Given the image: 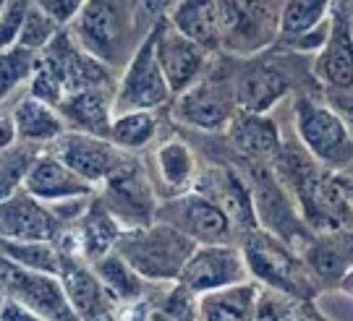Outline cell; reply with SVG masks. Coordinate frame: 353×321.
<instances>
[{
  "label": "cell",
  "instance_id": "1",
  "mask_svg": "<svg viewBox=\"0 0 353 321\" xmlns=\"http://www.w3.org/2000/svg\"><path fill=\"white\" fill-rule=\"evenodd\" d=\"M196 243L178 227L154 220L147 227L123 230L115 251L152 284H173L183 272Z\"/></svg>",
  "mask_w": 353,
  "mask_h": 321
},
{
  "label": "cell",
  "instance_id": "2",
  "mask_svg": "<svg viewBox=\"0 0 353 321\" xmlns=\"http://www.w3.org/2000/svg\"><path fill=\"white\" fill-rule=\"evenodd\" d=\"M293 125L301 149L322 167L345 173L353 162V131L338 107L316 102L309 94L293 99Z\"/></svg>",
  "mask_w": 353,
  "mask_h": 321
},
{
  "label": "cell",
  "instance_id": "3",
  "mask_svg": "<svg viewBox=\"0 0 353 321\" xmlns=\"http://www.w3.org/2000/svg\"><path fill=\"white\" fill-rule=\"evenodd\" d=\"M241 251H243L252 280H256L262 287L288 293L296 300L314 296L312 267H306L296 256V251L285 240H280L278 235L267 233L262 227L246 230L241 240Z\"/></svg>",
  "mask_w": 353,
  "mask_h": 321
},
{
  "label": "cell",
  "instance_id": "4",
  "mask_svg": "<svg viewBox=\"0 0 353 321\" xmlns=\"http://www.w3.org/2000/svg\"><path fill=\"white\" fill-rule=\"evenodd\" d=\"M220 50L252 58L280 37V0H217Z\"/></svg>",
  "mask_w": 353,
  "mask_h": 321
},
{
  "label": "cell",
  "instance_id": "5",
  "mask_svg": "<svg viewBox=\"0 0 353 321\" xmlns=\"http://www.w3.org/2000/svg\"><path fill=\"white\" fill-rule=\"evenodd\" d=\"M97 196L123 230L152 225L163 201L152 175L134 154H128V160L97 188Z\"/></svg>",
  "mask_w": 353,
  "mask_h": 321
},
{
  "label": "cell",
  "instance_id": "6",
  "mask_svg": "<svg viewBox=\"0 0 353 321\" xmlns=\"http://www.w3.org/2000/svg\"><path fill=\"white\" fill-rule=\"evenodd\" d=\"M236 112H239L236 81L212 71V65L196 84H191L170 102V115L176 123L204 134L228 131Z\"/></svg>",
  "mask_w": 353,
  "mask_h": 321
},
{
  "label": "cell",
  "instance_id": "7",
  "mask_svg": "<svg viewBox=\"0 0 353 321\" xmlns=\"http://www.w3.org/2000/svg\"><path fill=\"white\" fill-rule=\"evenodd\" d=\"M170 102L173 92L168 87V79L154 52V26H150L123 65V74L115 81L113 110L115 115L134 110H160Z\"/></svg>",
  "mask_w": 353,
  "mask_h": 321
},
{
  "label": "cell",
  "instance_id": "8",
  "mask_svg": "<svg viewBox=\"0 0 353 321\" xmlns=\"http://www.w3.org/2000/svg\"><path fill=\"white\" fill-rule=\"evenodd\" d=\"M65 29L79 48L87 50L89 55H94L108 68H115L121 63L128 24L123 6L118 0H87L81 13Z\"/></svg>",
  "mask_w": 353,
  "mask_h": 321
},
{
  "label": "cell",
  "instance_id": "9",
  "mask_svg": "<svg viewBox=\"0 0 353 321\" xmlns=\"http://www.w3.org/2000/svg\"><path fill=\"white\" fill-rule=\"evenodd\" d=\"M157 220L178 227L183 235H189L196 246L204 243H233L236 225L225 214L220 204H214L210 196L199 194L196 188L183 191L178 196H168L160 201Z\"/></svg>",
  "mask_w": 353,
  "mask_h": 321
},
{
  "label": "cell",
  "instance_id": "10",
  "mask_svg": "<svg viewBox=\"0 0 353 321\" xmlns=\"http://www.w3.org/2000/svg\"><path fill=\"white\" fill-rule=\"evenodd\" d=\"M0 282L6 284L11 300L21 303L45 321H81L58 274L32 272L0 256Z\"/></svg>",
  "mask_w": 353,
  "mask_h": 321
},
{
  "label": "cell",
  "instance_id": "11",
  "mask_svg": "<svg viewBox=\"0 0 353 321\" xmlns=\"http://www.w3.org/2000/svg\"><path fill=\"white\" fill-rule=\"evenodd\" d=\"M252 175H249V188H252L254 211H256V225L267 233L278 235L290 248L306 238L303 233V217L299 209H293L290 191L283 185L275 170H270L265 162H249Z\"/></svg>",
  "mask_w": 353,
  "mask_h": 321
},
{
  "label": "cell",
  "instance_id": "12",
  "mask_svg": "<svg viewBox=\"0 0 353 321\" xmlns=\"http://www.w3.org/2000/svg\"><path fill=\"white\" fill-rule=\"evenodd\" d=\"M252 274L243 259V251L236 243H204L196 246L189 256L178 284H183L194 296L223 290L230 284L249 282Z\"/></svg>",
  "mask_w": 353,
  "mask_h": 321
},
{
  "label": "cell",
  "instance_id": "13",
  "mask_svg": "<svg viewBox=\"0 0 353 321\" xmlns=\"http://www.w3.org/2000/svg\"><path fill=\"white\" fill-rule=\"evenodd\" d=\"M154 52H157V61H160V68L168 79L173 97L186 92L210 71L214 55L212 50L202 48L199 42L181 34L168 19L154 21Z\"/></svg>",
  "mask_w": 353,
  "mask_h": 321
},
{
  "label": "cell",
  "instance_id": "14",
  "mask_svg": "<svg viewBox=\"0 0 353 321\" xmlns=\"http://www.w3.org/2000/svg\"><path fill=\"white\" fill-rule=\"evenodd\" d=\"M45 149H50L55 157H61L79 178H84L94 188H100L128 160V154H134L126 149H118L110 138L84 131H65L63 136H58Z\"/></svg>",
  "mask_w": 353,
  "mask_h": 321
},
{
  "label": "cell",
  "instance_id": "15",
  "mask_svg": "<svg viewBox=\"0 0 353 321\" xmlns=\"http://www.w3.org/2000/svg\"><path fill=\"white\" fill-rule=\"evenodd\" d=\"M58 277L63 280L68 300L81 321H121V306L108 293V287L102 284L89 261L79 259L74 253H63Z\"/></svg>",
  "mask_w": 353,
  "mask_h": 321
},
{
  "label": "cell",
  "instance_id": "16",
  "mask_svg": "<svg viewBox=\"0 0 353 321\" xmlns=\"http://www.w3.org/2000/svg\"><path fill=\"white\" fill-rule=\"evenodd\" d=\"M121 235H123L121 222L108 211V207L94 194V201L87 209V214L71 227H63V233L58 235L55 243L61 248V253H74L79 259L94 264L105 253L115 251Z\"/></svg>",
  "mask_w": 353,
  "mask_h": 321
},
{
  "label": "cell",
  "instance_id": "17",
  "mask_svg": "<svg viewBox=\"0 0 353 321\" xmlns=\"http://www.w3.org/2000/svg\"><path fill=\"white\" fill-rule=\"evenodd\" d=\"M61 233L50 207L24 188L0 201V240H58Z\"/></svg>",
  "mask_w": 353,
  "mask_h": 321
},
{
  "label": "cell",
  "instance_id": "18",
  "mask_svg": "<svg viewBox=\"0 0 353 321\" xmlns=\"http://www.w3.org/2000/svg\"><path fill=\"white\" fill-rule=\"evenodd\" d=\"M194 188L199 194H204V196L212 198L214 204H220L236 227H243V230L259 227L256 225V211H254V198H252L249 180L241 178L233 167H225V165L199 167Z\"/></svg>",
  "mask_w": 353,
  "mask_h": 321
},
{
  "label": "cell",
  "instance_id": "19",
  "mask_svg": "<svg viewBox=\"0 0 353 321\" xmlns=\"http://www.w3.org/2000/svg\"><path fill=\"white\" fill-rule=\"evenodd\" d=\"M314 76L335 92H353V21L338 3L330 16V37L314 61Z\"/></svg>",
  "mask_w": 353,
  "mask_h": 321
},
{
  "label": "cell",
  "instance_id": "20",
  "mask_svg": "<svg viewBox=\"0 0 353 321\" xmlns=\"http://www.w3.org/2000/svg\"><path fill=\"white\" fill-rule=\"evenodd\" d=\"M225 134L246 162H275L285 147L278 121H272L267 112H249L239 107Z\"/></svg>",
  "mask_w": 353,
  "mask_h": 321
},
{
  "label": "cell",
  "instance_id": "21",
  "mask_svg": "<svg viewBox=\"0 0 353 321\" xmlns=\"http://www.w3.org/2000/svg\"><path fill=\"white\" fill-rule=\"evenodd\" d=\"M24 191H29L32 196H37L45 204L61 201V198L97 194L94 185H89L84 178H79L61 157L52 154L50 149H42L37 154V160L32 162L29 175L24 180Z\"/></svg>",
  "mask_w": 353,
  "mask_h": 321
},
{
  "label": "cell",
  "instance_id": "22",
  "mask_svg": "<svg viewBox=\"0 0 353 321\" xmlns=\"http://www.w3.org/2000/svg\"><path fill=\"white\" fill-rule=\"evenodd\" d=\"M115 87H87L76 89L65 94L58 110L63 115L68 131H84L94 136L110 138V125H113Z\"/></svg>",
  "mask_w": 353,
  "mask_h": 321
},
{
  "label": "cell",
  "instance_id": "23",
  "mask_svg": "<svg viewBox=\"0 0 353 321\" xmlns=\"http://www.w3.org/2000/svg\"><path fill=\"white\" fill-rule=\"evenodd\" d=\"M11 118L16 125V136L21 144H32V147H50L58 136H63L68 131L61 110L50 105V102H42V99L32 97L29 92L21 97L13 99Z\"/></svg>",
  "mask_w": 353,
  "mask_h": 321
},
{
  "label": "cell",
  "instance_id": "24",
  "mask_svg": "<svg viewBox=\"0 0 353 321\" xmlns=\"http://www.w3.org/2000/svg\"><path fill=\"white\" fill-rule=\"evenodd\" d=\"M152 167L157 175V183L160 188H165V196H178L183 191H191L196 183V175H199V160L194 154V149L183 141V138H165L160 147L154 149L152 154Z\"/></svg>",
  "mask_w": 353,
  "mask_h": 321
},
{
  "label": "cell",
  "instance_id": "25",
  "mask_svg": "<svg viewBox=\"0 0 353 321\" xmlns=\"http://www.w3.org/2000/svg\"><path fill=\"white\" fill-rule=\"evenodd\" d=\"M259 284L252 280L196 296V321H256Z\"/></svg>",
  "mask_w": 353,
  "mask_h": 321
},
{
  "label": "cell",
  "instance_id": "26",
  "mask_svg": "<svg viewBox=\"0 0 353 321\" xmlns=\"http://www.w3.org/2000/svg\"><path fill=\"white\" fill-rule=\"evenodd\" d=\"M288 79L280 74L275 65H249L236 79V99L241 110L249 112H270L280 99L288 94Z\"/></svg>",
  "mask_w": 353,
  "mask_h": 321
},
{
  "label": "cell",
  "instance_id": "27",
  "mask_svg": "<svg viewBox=\"0 0 353 321\" xmlns=\"http://www.w3.org/2000/svg\"><path fill=\"white\" fill-rule=\"evenodd\" d=\"M306 259L316 277L341 280L353 269V230L316 233L306 248Z\"/></svg>",
  "mask_w": 353,
  "mask_h": 321
},
{
  "label": "cell",
  "instance_id": "28",
  "mask_svg": "<svg viewBox=\"0 0 353 321\" xmlns=\"http://www.w3.org/2000/svg\"><path fill=\"white\" fill-rule=\"evenodd\" d=\"M168 21L176 26L181 34L199 42L202 48L212 50V52L220 50L217 0H178L173 11L168 13Z\"/></svg>",
  "mask_w": 353,
  "mask_h": 321
},
{
  "label": "cell",
  "instance_id": "29",
  "mask_svg": "<svg viewBox=\"0 0 353 321\" xmlns=\"http://www.w3.org/2000/svg\"><path fill=\"white\" fill-rule=\"evenodd\" d=\"M92 269L97 272L102 284L108 287V293L115 298V303L121 309L134 306V303H139V300H144V298L150 296L152 282H147L118 251L105 253L102 259H97L92 264Z\"/></svg>",
  "mask_w": 353,
  "mask_h": 321
},
{
  "label": "cell",
  "instance_id": "30",
  "mask_svg": "<svg viewBox=\"0 0 353 321\" xmlns=\"http://www.w3.org/2000/svg\"><path fill=\"white\" fill-rule=\"evenodd\" d=\"M0 256L45 274H61L63 264V253L55 240H0Z\"/></svg>",
  "mask_w": 353,
  "mask_h": 321
},
{
  "label": "cell",
  "instance_id": "31",
  "mask_svg": "<svg viewBox=\"0 0 353 321\" xmlns=\"http://www.w3.org/2000/svg\"><path fill=\"white\" fill-rule=\"evenodd\" d=\"M157 131H160L157 110L118 112L113 118V125H110V141L118 149L139 152V149H147L157 138Z\"/></svg>",
  "mask_w": 353,
  "mask_h": 321
},
{
  "label": "cell",
  "instance_id": "32",
  "mask_svg": "<svg viewBox=\"0 0 353 321\" xmlns=\"http://www.w3.org/2000/svg\"><path fill=\"white\" fill-rule=\"evenodd\" d=\"M338 0H280V37L296 39L325 24Z\"/></svg>",
  "mask_w": 353,
  "mask_h": 321
},
{
  "label": "cell",
  "instance_id": "33",
  "mask_svg": "<svg viewBox=\"0 0 353 321\" xmlns=\"http://www.w3.org/2000/svg\"><path fill=\"white\" fill-rule=\"evenodd\" d=\"M39 52L11 45L0 50V105L13 99L21 89H29V81L37 68Z\"/></svg>",
  "mask_w": 353,
  "mask_h": 321
},
{
  "label": "cell",
  "instance_id": "34",
  "mask_svg": "<svg viewBox=\"0 0 353 321\" xmlns=\"http://www.w3.org/2000/svg\"><path fill=\"white\" fill-rule=\"evenodd\" d=\"M39 152H42V147L21 144V141L0 149V201L24 188L29 167H32V162L37 160Z\"/></svg>",
  "mask_w": 353,
  "mask_h": 321
},
{
  "label": "cell",
  "instance_id": "35",
  "mask_svg": "<svg viewBox=\"0 0 353 321\" xmlns=\"http://www.w3.org/2000/svg\"><path fill=\"white\" fill-rule=\"evenodd\" d=\"M61 32H63V26L58 24L50 13L42 11L37 3H32V8L26 13V21H24V26H21V34H19V42H16V45L32 50V52H42Z\"/></svg>",
  "mask_w": 353,
  "mask_h": 321
},
{
  "label": "cell",
  "instance_id": "36",
  "mask_svg": "<svg viewBox=\"0 0 353 321\" xmlns=\"http://www.w3.org/2000/svg\"><path fill=\"white\" fill-rule=\"evenodd\" d=\"M299 300L288 293H280L272 287H262L259 290V300H256V321H296L299 319Z\"/></svg>",
  "mask_w": 353,
  "mask_h": 321
},
{
  "label": "cell",
  "instance_id": "37",
  "mask_svg": "<svg viewBox=\"0 0 353 321\" xmlns=\"http://www.w3.org/2000/svg\"><path fill=\"white\" fill-rule=\"evenodd\" d=\"M32 3L34 0H8L3 6V11H0V50L19 42V34H21V26H24Z\"/></svg>",
  "mask_w": 353,
  "mask_h": 321
},
{
  "label": "cell",
  "instance_id": "38",
  "mask_svg": "<svg viewBox=\"0 0 353 321\" xmlns=\"http://www.w3.org/2000/svg\"><path fill=\"white\" fill-rule=\"evenodd\" d=\"M39 8L45 13H50L52 19L58 21V24L63 26H71L76 16L81 13V8L87 6V0H34Z\"/></svg>",
  "mask_w": 353,
  "mask_h": 321
},
{
  "label": "cell",
  "instance_id": "39",
  "mask_svg": "<svg viewBox=\"0 0 353 321\" xmlns=\"http://www.w3.org/2000/svg\"><path fill=\"white\" fill-rule=\"evenodd\" d=\"M330 16H332V13H330ZM327 37H330V19L325 24L316 26V29H312V32H306V34H301V37H296V39H288V42H290V48L299 50V52H319V50L325 48Z\"/></svg>",
  "mask_w": 353,
  "mask_h": 321
},
{
  "label": "cell",
  "instance_id": "40",
  "mask_svg": "<svg viewBox=\"0 0 353 321\" xmlns=\"http://www.w3.org/2000/svg\"><path fill=\"white\" fill-rule=\"evenodd\" d=\"M0 321H45L42 316L37 313H32L29 309H24L21 303H16L8 298V303H6V309L0 311Z\"/></svg>",
  "mask_w": 353,
  "mask_h": 321
},
{
  "label": "cell",
  "instance_id": "41",
  "mask_svg": "<svg viewBox=\"0 0 353 321\" xmlns=\"http://www.w3.org/2000/svg\"><path fill=\"white\" fill-rule=\"evenodd\" d=\"M341 287L345 290V293H348V296H353V269H351L348 274H345V277H343Z\"/></svg>",
  "mask_w": 353,
  "mask_h": 321
},
{
  "label": "cell",
  "instance_id": "42",
  "mask_svg": "<svg viewBox=\"0 0 353 321\" xmlns=\"http://www.w3.org/2000/svg\"><path fill=\"white\" fill-rule=\"evenodd\" d=\"M6 303H8V290H6V284L0 282V311L6 309Z\"/></svg>",
  "mask_w": 353,
  "mask_h": 321
},
{
  "label": "cell",
  "instance_id": "43",
  "mask_svg": "<svg viewBox=\"0 0 353 321\" xmlns=\"http://www.w3.org/2000/svg\"><path fill=\"white\" fill-rule=\"evenodd\" d=\"M296 321H314V319H309V313H303V311H301V313H299V319H296Z\"/></svg>",
  "mask_w": 353,
  "mask_h": 321
},
{
  "label": "cell",
  "instance_id": "44",
  "mask_svg": "<svg viewBox=\"0 0 353 321\" xmlns=\"http://www.w3.org/2000/svg\"><path fill=\"white\" fill-rule=\"evenodd\" d=\"M343 175H345V178H351V180H353V162H351V165H348V170H345V173H343Z\"/></svg>",
  "mask_w": 353,
  "mask_h": 321
},
{
  "label": "cell",
  "instance_id": "45",
  "mask_svg": "<svg viewBox=\"0 0 353 321\" xmlns=\"http://www.w3.org/2000/svg\"><path fill=\"white\" fill-rule=\"evenodd\" d=\"M348 191H351V204H353V180L348 178Z\"/></svg>",
  "mask_w": 353,
  "mask_h": 321
},
{
  "label": "cell",
  "instance_id": "46",
  "mask_svg": "<svg viewBox=\"0 0 353 321\" xmlns=\"http://www.w3.org/2000/svg\"><path fill=\"white\" fill-rule=\"evenodd\" d=\"M6 3H8V0H0V11H3V6H6Z\"/></svg>",
  "mask_w": 353,
  "mask_h": 321
},
{
  "label": "cell",
  "instance_id": "47",
  "mask_svg": "<svg viewBox=\"0 0 353 321\" xmlns=\"http://www.w3.org/2000/svg\"><path fill=\"white\" fill-rule=\"evenodd\" d=\"M351 21H353V19H351Z\"/></svg>",
  "mask_w": 353,
  "mask_h": 321
}]
</instances>
